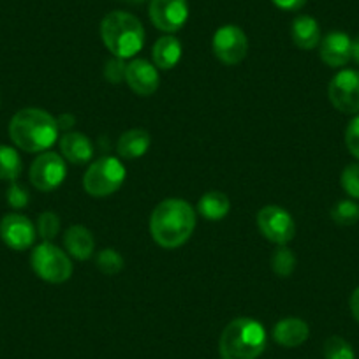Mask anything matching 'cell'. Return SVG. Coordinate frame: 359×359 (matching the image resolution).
I'll use <instances>...</instances> for the list:
<instances>
[{
	"label": "cell",
	"instance_id": "277c9868",
	"mask_svg": "<svg viewBox=\"0 0 359 359\" xmlns=\"http://www.w3.org/2000/svg\"><path fill=\"white\" fill-rule=\"evenodd\" d=\"M101 37L109 53H113V57L127 60V58H133L134 55L143 50V23L130 13L113 11L102 20Z\"/></svg>",
	"mask_w": 359,
	"mask_h": 359
},
{
	"label": "cell",
	"instance_id": "9c48e42d",
	"mask_svg": "<svg viewBox=\"0 0 359 359\" xmlns=\"http://www.w3.org/2000/svg\"><path fill=\"white\" fill-rule=\"evenodd\" d=\"M67 176L65 158L55 151H43L30 165V182L41 192H51L64 184Z\"/></svg>",
	"mask_w": 359,
	"mask_h": 359
},
{
	"label": "cell",
	"instance_id": "30bf717a",
	"mask_svg": "<svg viewBox=\"0 0 359 359\" xmlns=\"http://www.w3.org/2000/svg\"><path fill=\"white\" fill-rule=\"evenodd\" d=\"M212 48L215 57L222 64L236 65L248 53L247 34L236 25H224L213 36Z\"/></svg>",
	"mask_w": 359,
	"mask_h": 359
},
{
	"label": "cell",
	"instance_id": "7402d4cb",
	"mask_svg": "<svg viewBox=\"0 0 359 359\" xmlns=\"http://www.w3.org/2000/svg\"><path fill=\"white\" fill-rule=\"evenodd\" d=\"M22 175V157L11 147L0 144V180L15 182Z\"/></svg>",
	"mask_w": 359,
	"mask_h": 359
},
{
	"label": "cell",
	"instance_id": "f1b7e54d",
	"mask_svg": "<svg viewBox=\"0 0 359 359\" xmlns=\"http://www.w3.org/2000/svg\"><path fill=\"white\" fill-rule=\"evenodd\" d=\"M126 62L122 58H111V60L106 62L104 65V78L108 79L109 83L116 85V83H122L126 79Z\"/></svg>",
	"mask_w": 359,
	"mask_h": 359
},
{
	"label": "cell",
	"instance_id": "e575fe53",
	"mask_svg": "<svg viewBox=\"0 0 359 359\" xmlns=\"http://www.w3.org/2000/svg\"><path fill=\"white\" fill-rule=\"evenodd\" d=\"M352 60L359 65V36L352 39Z\"/></svg>",
	"mask_w": 359,
	"mask_h": 359
},
{
	"label": "cell",
	"instance_id": "6da1fadb",
	"mask_svg": "<svg viewBox=\"0 0 359 359\" xmlns=\"http://www.w3.org/2000/svg\"><path fill=\"white\" fill-rule=\"evenodd\" d=\"M196 229L194 208L184 199L158 203L150 217V233L162 248H178L191 240Z\"/></svg>",
	"mask_w": 359,
	"mask_h": 359
},
{
	"label": "cell",
	"instance_id": "f546056e",
	"mask_svg": "<svg viewBox=\"0 0 359 359\" xmlns=\"http://www.w3.org/2000/svg\"><path fill=\"white\" fill-rule=\"evenodd\" d=\"M345 144L352 157L359 161V115L348 122L347 130H345Z\"/></svg>",
	"mask_w": 359,
	"mask_h": 359
},
{
	"label": "cell",
	"instance_id": "7a4b0ae2",
	"mask_svg": "<svg viewBox=\"0 0 359 359\" xmlns=\"http://www.w3.org/2000/svg\"><path fill=\"white\" fill-rule=\"evenodd\" d=\"M58 123L53 115L39 108H25L16 113L9 123L13 143L23 151L39 154L50 150L57 141Z\"/></svg>",
	"mask_w": 359,
	"mask_h": 359
},
{
	"label": "cell",
	"instance_id": "cb8c5ba5",
	"mask_svg": "<svg viewBox=\"0 0 359 359\" xmlns=\"http://www.w3.org/2000/svg\"><path fill=\"white\" fill-rule=\"evenodd\" d=\"M331 219L338 224V226H354L359 220V205L351 201V199H344L338 201L331 210Z\"/></svg>",
	"mask_w": 359,
	"mask_h": 359
},
{
	"label": "cell",
	"instance_id": "8992f818",
	"mask_svg": "<svg viewBox=\"0 0 359 359\" xmlns=\"http://www.w3.org/2000/svg\"><path fill=\"white\" fill-rule=\"evenodd\" d=\"M32 269L48 284H64L72 275V262L67 252L58 248L51 241H43L32 252Z\"/></svg>",
	"mask_w": 359,
	"mask_h": 359
},
{
	"label": "cell",
	"instance_id": "d4e9b609",
	"mask_svg": "<svg viewBox=\"0 0 359 359\" xmlns=\"http://www.w3.org/2000/svg\"><path fill=\"white\" fill-rule=\"evenodd\" d=\"M95 264L104 275H116L123 269V257L115 248H104L95 257Z\"/></svg>",
	"mask_w": 359,
	"mask_h": 359
},
{
	"label": "cell",
	"instance_id": "52a82bcc",
	"mask_svg": "<svg viewBox=\"0 0 359 359\" xmlns=\"http://www.w3.org/2000/svg\"><path fill=\"white\" fill-rule=\"evenodd\" d=\"M257 226L262 236L275 245H287L289 241L294 240V219L282 206L268 205L259 210Z\"/></svg>",
	"mask_w": 359,
	"mask_h": 359
},
{
	"label": "cell",
	"instance_id": "e0dca14e",
	"mask_svg": "<svg viewBox=\"0 0 359 359\" xmlns=\"http://www.w3.org/2000/svg\"><path fill=\"white\" fill-rule=\"evenodd\" d=\"M64 247L69 255H72L78 261H86L94 255L95 252V240L94 234L90 233L85 226H74L69 227L64 234Z\"/></svg>",
	"mask_w": 359,
	"mask_h": 359
},
{
	"label": "cell",
	"instance_id": "4dcf8cb0",
	"mask_svg": "<svg viewBox=\"0 0 359 359\" xmlns=\"http://www.w3.org/2000/svg\"><path fill=\"white\" fill-rule=\"evenodd\" d=\"M8 203L13 208H23V206H27V203H29V192L13 182V185L8 191Z\"/></svg>",
	"mask_w": 359,
	"mask_h": 359
},
{
	"label": "cell",
	"instance_id": "4316f807",
	"mask_svg": "<svg viewBox=\"0 0 359 359\" xmlns=\"http://www.w3.org/2000/svg\"><path fill=\"white\" fill-rule=\"evenodd\" d=\"M37 233L44 241H51L60 233V217L53 212H43L37 219Z\"/></svg>",
	"mask_w": 359,
	"mask_h": 359
},
{
	"label": "cell",
	"instance_id": "ba28073f",
	"mask_svg": "<svg viewBox=\"0 0 359 359\" xmlns=\"http://www.w3.org/2000/svg\"><path fill=\"white\" fill-rule=\"evenodd\" d=\"M327 97L331 104L345 115L359 113V71L344 69L333 76L327 86Z\"/></svg>",
	"mask_w": 359,
	"mask_h": 359
},
{
	"label": "cell",
	"instance_id": "603a6c76",
	"mask_svg": "<svg viewBox=\"0 0 359 359\" xmlns=\"http://www.w3.org/2000/svg\"><path fill=\"white\" fill-rule=\"evenodd\" d=\"M271 269L278 277H289L296 269V255L285 245H278L277 250L271 254Z\"/></svg>",
	"mask_w": 359,
	"mask_h": 359
},
{
	"label": "cell",
	"instance_id": "d590c367",
	"mask_svg": "<svg viewBox=\"0 0 359 359\" xmlns=\"http://www.w3.org/2000/svg\"><path fill=\"white\" fill-rule=\"evenodd\" d=\"M123 2H127V4H133V6H137V4H143L144 0H123Z\"/></svg>",
	"mask_w": 359,
	"mask_h": 359
},
{
	"label": "cell",
	"instance_id": "83f0119b",
	"mask_svg": "<svg viewBox=\"0 0 359 359\" xmlns=\"http://www.w3.org/2000/svg\"><path fill=\"white\" fill-rule=\"evenodd\" d=\"M341 187L351 198L359 199V164H348L341 171Z\"/></svg>",
	"mask_w": 359,
	"mask_h": 359
},
{
	"label": "cell",
	"instance_id": "2e32d148",
	"mask_svg": "<svg viewBox=\"0 0 359 359\" xmlns=\"http://www.w3.org/2000/svg\"><path fill=\"white\" fill-rule=\"evenodd\" d=\"M309 324L298 317H285V319L278 320L273 327V340L282 347H299L309 340Z\"/></svg>",
	"mask_w": 359,
	"mask_h": 359
},
{
	"label": "cell",
	"instance_id": "44dd1931",
	"mask_svg": "<svg viewBox=\"0 0 359 359\" xmlns=\"http://www.w3.org/2000/svg\"><path fill=\"white\" fill-rule=\"evenodd\" d=\"M231 210V201L224 192L219 191H210L199 199L198 203V212L201 213L203 219L212 220V222H217V220H222L224 217L229 213Z\"/></svg>",
	"mask_w": 359,
	"mask_h": 359
},
{
	"label": "cell",
	"instance_id": "d6a6232c",
	"mask_svg": "<svg viewBox=\"0 0 359 359\" xmlns=\"http://www.w3.org/2000/svg\"><path fill=\"white\" fill-rule=\"evenodd\" d=\"M57 123H58V129L65 130V133H67V130H71L72 127H74L76 118L71 115V113H69V115H60L57 118Z\"/></svg>",
	"mask_w": 359,
	"mask_h": 359
},
{
	"label": "cell",
	"instance_id": "4fadbf2b",
	"mask_svg": "<svg viewBox=\"0 0 359 359\" xmlns=\"http://www.w3.org/2000/svg\"><path fill=\"white\" fill-rule=\"evenodd\" d=\"M126 83L130 86L134 94L148 97V95H154L157 92L161 78H158L157 67L151 62L144 60V58H136L127 65Z\"/></svg>",
	"mask_w": 359,
	"mask_h": 359
},
{
	"label": "cell",
	"instance_id": "5b68a950",
	"mask_svg": "<svg viewBox=\"0 0 359 359\" xmlns=\"http://www.w3.org/2000/svg\"><path fill=\"white\" fill-rule=\"evenodd\" d=\"M126 176L127 171L122 161L106 155L88 165L83 178V187L92 198H108L122 187Z\"/></svg>",
	"mask_w": 359,
	"mask_h": 359
},
{
	"label": "cell",
	"instance_id": "ffe728a7",
	"mask_svg": "<svg viewBox=\"0 0 359 359\" xmlns=\"http://www.w3.org/2000/svg\"><path fill=\"white\" fill-rule=\"evenodd\" d=\"M182 51H184L182 43L175 36L161 37V39L155 41L154 50H151L154 65L162 71H169V69L176 67V64L182 58Z\"/></svg>",
	"mask_w": 359,
	"mask_h": 359
},
{
	"label": "cell",
	"instance_id": "8fae6325",
	"mask_svg": "<svg viewBox=\"0 0 359 359\" xmlns=\"http://www.w3.org/2000/svg\"><path fill=\"white\" fill-rule=\"evenodd\" d=\"M150 20L162 32H178L189 20L187 0H150Z\"/></svg>",
	"mask_w": 359,
	"mask_h": 359
},
{
	"label": "cell",
	"instance_id": "836d02e7",
	"mask_svg": "<svg viewBox=\"0 0 359 359\" xmlns=\"http://www.w3.org/2000/svg\"><path fill=\"white\" fill-rule=\"evenodd\" d=\"M348 305H351L352 317L359 323V287L354 289V292L351 294V302H348Z\"/></svg>",
	"mask_w": 359,
	"mask_h": 359
},
{
	"label": "cell",
	"instance_id": "484cf974",
	"mask_svg": "<svg viewBox=\"0 0 359 359\" xmlns=\"http://www.w3.org/2000/svg\"><path fill=\"white\" fill-rule=\"evenodd\" d=\"M324 358L326 359H355L354 348L341 337H330L324 344Z\"/></svg>",
	"mask_w": 359,
	"mask_h": 359
},
{
	"label": "cell",
	"instance_id": "1f68e13d",
	"mask_svg": "<svg viewBox=\"0 0 359 359\" xmlns=\"http://www.w3.org/2000/svg\"><path fill=\"white\" fill-rule=\"evenodd\" d=\"M282 11H298L306 4V0H271Z\"/></svg>",
	"mask_w": 359,
	"mask_h": 359
},
{
	"label": "cell",
	"instance_id": "9a60e30c",
	"mask_svg": "<svg viewBox=\"0 0 359 359\" xmlns=\"http://www.w3.org/2000/svg\"><path fill=\"white\" fill-rule=\"evenodd\" d=\"M62 157L74 165H83L94 157V143L83 133H65L60 137Z\"/></svg>",
	"mask_w": 359,
	"mask_h": 359
},
{
	"label": "cell",
	"instance_id": "d6986e66",
	"mask_svg": "<svg viewBox=\"0 0 359 359\" xmlns=\"http://www.w3.org/2000/svg\"><path fill=\"white\" fill-rule=\"evenodd\" d=\"M150 144L151 136L148 130L130 129L118 137L116 151H118L120 157L127 158V161H134V158L143 157L148 151V148H150Z\"/></svg>",
	"mask_w": 359,
	"mask_h": 359
},
{
	"label": "cell",
	"instance_id": "3957f363",
	"mask_svg": "<svg viewBox=\"0 0 359 359\" xmlns=\"http://www.w3.org/2000/svg\"><path fill=\"white\" fill-rule=\"evenodd\" d=\"M264 348V326L250 317H238L231 320L220 334V359H257Z\"/></svg>",
	"mask_w": 359,
	"mask_h": 359
},
{
	"label": "cell",
	"instance_id": "ac0fdd59",
	"mask_svg": "<svg viewBox=\"0 0 359 359\" xmlns=\"http://www.w3.org/2000/svg\"><path fill=\"white\" fill-rule=\"evenodd\" d=\"M291 37L292 43L299 50H313L320 44V27L316 18L309 15H302L294 18L291 25Z\"/></svg>",
	"mask_w": 359,
	"mask_h": 359
},
{
	"label": "cell",
	"instance_id": "7c38bea8",
	"mask_svg": "<svg viewBox=\"0 0 359 359\" xmlns=\"http://www.w3.org/2000/svg\"><path fill=\"white\" fill-rule=\"evenodd\" d=\"M36 236V226L22 213H9L0 220V238L13 250H27L34 245Z\"/></svg>",
	"mask_w": 359,
	"mask_h": 359
},
{
	"label": "cell",
	"instance_id": "5bb4252c",
	"mask_svg": "<svg viewBox=\"0 0 359 359\" xmlns=\"http://www.w3.org/2000/svg\"><path fill=\"white\" fill-rule=\"evenodd\" d=\"M319 57L327 67H344L352 60V39L345 32H330L320 39Z\"/></svg>",
	"mask_w": 359,
	"mask_h": 359
}]
</instances>
